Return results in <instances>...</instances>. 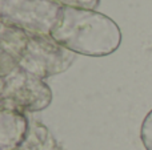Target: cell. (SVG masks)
Segmentation results:
<instances>
[{
    "label": "cell",
    "instance_id": "6da1fadb",
    "mask_svg": "<svg viewBox=\"0 0 152 150\" xmlns=\"http://www.w3.org/2000/svg\"><path fill=\"white\" fill-rule=\"evenodd\" d=\"M52 39L76 55L103 57L118 50L121 43L119 25L95 9L63 7Z\"/></svg>",
    "mask_w": 152,
    "mask_h": 150
},
{
    "label": "cell",
    "instance_id": "7a4b0ae2",
    "mask_svg": "<svg viewBox=\"0 0 152 150\" xmlns=\"http://www.w3.org/2000/svg\"><path fill=\"white\" fill-rule=\"evenodd\" d=\"M52 101V90L44 80L16 66L1 76V109L20 113L40 112Z\"/></svg>",
    "mask_w": 152,
    "mask_h": 150
},
{
    "label": "cell",
    "instance_id": "3957f363",
    "mask_svg": "<svg viewBox=\"0 0 152 150\" xmlns=\"http://www.w3.org/2000/svg\"><path fill=\"white\" fill-rule=\"evenodd\" d=\"M61 12L63 5L52 0H0L1 21L15 24L27 33L51 35Z\"/></svg>",
    "mask_w": 152,
    "mask_h": 150
},
{
    "label": "cell",
    "instance_id": "277c9868",
    "mask_svg": "<svg viewBox=\"0 0 152 150\" xmlns=\"http://www.w3.org/2000/svg\"><path fill=\"white\" fill-rule=\"evenodd\" d=\"M75 58L76 53L55 41L51 35L28 33V44L19 66L44 80L66 72Z\"/></svg>",
    "mask_w": 152,
    "mask_h": 150
},
{
    "label": "cell",
    "instance_id": "5b68a950",
    "mask_svg": "<svg viewBox=\"0 0 152 150\" xmlns=\"http://www.w3.org/2000/svg\"><path fill=\"white\" fill-rule=\"evenodd\" d=\"M1 76L19 66L28 44V33L15 24L1 21Z\"/></svg>",
    "mask_w": 152,
    "mask_h": 150
},
{
    "label": "cell",
    "instance_id": "8992f818",
    "mask_svg": "<svg viewBox=\"0 0 152 150\" xmlns=\"http://www.w3.org/2000/svg\"><path fill=\"white\" fill-rule=\"evenodd\" d=\"M29 132L26 114L10 109L0 110V150L23 148Z\"/></svg>",
    "mask_w": 152,
    "mask_h": 150
},
{
    "label": "cell",
    "instance_id": "52a82bcc",
    "mask_svg": "<svg viewBox=\"0 0 152 150\" xmlns=\"http://www.w3.org/2000/svg\"><path fill=\"white\" fill-rule=\"evenodd\" d=\"M140 140H142V144L145 150H152V109L142 122Z\"/></svg>",
    "mask_w": 152,
    "mask_h": 150
},
{
    "label": "cell",
    "instance_id": "ba28073f",
    "mask_svg": "<svg viewBox=\"0 0 152 150\" xmlns=\"http://www.w3.org/2000/svg\"><path fill=\"white\" fill-rule=\"evenodd\" d=\"M63 7L80 8V9H95L100 4V0H52Z\"/></svg>",
    "mask_w": 152,
    "mask_h": 150
},
{
    "label": "cell",
    "instance_id": "9c48e42d",
    "mask_svg": "<svg viewBox=\"0 0 152 150\" xmlns=\"http://www.w3.org/2000/svg\"><path fill=\"white\" fill-rule=\"evenodd\" d=\"M19 150H26V149H19Z\"/></svg>",
    "mask_w": 152,
    "mask_h": 150
}]
</instances>
